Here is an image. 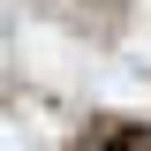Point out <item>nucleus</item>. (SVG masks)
I'll list each match as a JSON object with an SVG mask.
<instances>
[{
    "label": "nucleus",
    "instance_id": "f257e3e1",
    "mask_svg": "<svg viewBox=\"0 0 151 151\" xmlns=\"http://www.w3.org/2000/svg\"><path fill=\"white\" fill-rule=\"evenodd\" d=\"M91 151H151V129H106Z\"/></svg>",
    "mask_w": 151,
    "mask_h": 151
}]
</instances>
